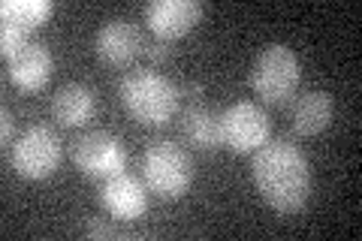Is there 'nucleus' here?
Returning a JSON list of instances; mask_svg holds the SVG:
<instances>
[{"label": "nucleus", "mask_w": 362, "mask_h": 241, "mask_svg": "<svg viewBox=\"0 0 362 241\" xmlns=\"http://www.w3.org/2000/svg\"><path fill=\"white\" fill-rule=\"evenodd\" d=\"M54 70V57L52 49L40 40H30L18 54L9 57V78L21 90H37L52 78Z\"/></svg>", "instance_id": "11"}, {"label": "nucleus", "mask_w": 362, "mask_h": 241, "mask_svg": "<svg viewBox=\"0 0 362 241\" xmlns=\"http://www.w3.org/2000/svg\"><path fill=\"white\" fill-rule=\"evenodd\" d=\"M100 202L109 217L115 221H136L148 208V193H145L142 181L130 175V172H118L103 181V190H100Z\"/></svg>", "instance_id": "9"}, {"label": "nucleus", "mask_w": 362, "mask_h": 241, "mask_svg": "<svg viewBox=\"0 0 362 241\" xmlns=\"http://www.w3.org/2000/svg\"><path fill=\"white\" fill-rule=\"evenodd\" d=\"M181 130L185 139L199 148V151H218L223 145V130H221V114H214L202 102H190L181 114Z\"/></svg>", "instance_id": "14"}, {"label": "nucleus", "mask_w": 362, "mask_h": 241, "mask_svg": "<svg viewBox=\"0 0 362 241\" xmlns=\"http://www.w3.org/2000/svg\"><path fill=\"white\" fill-rule=\"evenodd\" d=\"M70 154L78 172L97 181H106L127 169V151H124L121 139L106 130H88L82 136H76L70 145Z\"/></svg>", "instance_id": "5"}, {"label": "nucleus", "mask_w": 362, "mask_h": 241, "mask_svg": "<svg viewBox=\"0 0 362 241\" xmlns=\"http://www.w3.org/2000/svg\"><path fill=\"white\" fill-rule=\"evenodd\" d=\"M94 112H97V97L82 82H66L52 97V114L61 127H82V124L94 118Z\"/></svg>", "instance_id": "12"}, {"label": "nucleus", "mask_w": 362, "mask_h": 241, "mask_svg": "<svg viewBox=\"0 0 362 241\" xmlns=\"http://www.w3.org/2000/svg\"><path fill=\"white\" fill-rule=\"evenodd\" d=\"M61 163V139L45 124H33L13 145V166L21 178L42 181Z\"/></svg>", "instance_id": "6"}, {"label": "nucleus", "mask_w": 362, "mask_h": 241, "mask_svg": "<svg viewBox=\"0 0 362 241\" xmlns=\"http://www.w3.org/2000/svg\"><path fill=\"white\" fill-rule=\"evenodd\" d=\"M28 42H30V28L18 25V21H4V28H0V49H4L6 57L18 54Z\"/></svg>", "instance_id": "16"}, {"label": "nucleus", "mask_w": 362, "mask_h": 241, "mask_svg": "<svg viewBox=\"0 0 362 241\" xmlns=\"http://www.w3.org/2000/svg\"><path fill=\"white\" fill-rule=\"evenodd\" d=\"M251 175L269 208L296 214L311 199V166L299 145L290 139H266L254 151Z\"/></svg>", "instance_id": "1"}, {"label": "nucleus", "mask_w": 362, "mask_h": 241, "mask_svg": "<svg viewBox=\"0 0 362 241\" xmlns=\"http://www.w3.org/2000/svg\"><path fill=\"white\" fill-rule=\"evenodd\" d=\"M302 82V61L299 54L284 42H269L259 49L251 66V88L269 106H284L296 97Z\"/></svg>", "instance_id": "3"}, {"label": "nucleus", "mask_w": 362, "mask_h": 241, "mask_svg": "<svg viewBox=\"0 0 362 241\" xmlns=\"http://www.w3.org/2000/svg\"><path fill=\"white\" fill-rule=\"evenodd\" d=\"M206 13L199 0H151L145 6V21L160 40H178Z\"/></svg>", "instance_id": "8"}, {"label": "nucleus", "mask_w": 362, "mask_h": 241, "mask_svg": "<svg viewBox=\"0 0 362 241\" xmlns=\"http://www.w3.org/2000/svg\"><path fill=\"white\" fill-rule=\"evenodd\" d=\"M52 9H54L52 0H4L0 16H4V21H18L25 28H37L52 16Z\"/></svg>", "instance_id": "15"}, {"label": "nucleus", "mask_w": 362, "mask_h": 241, "mask_svg": "<svg viewBox=\"0 0 362 241\" xmlns=\"http://www.w3.org/2000/svg\"><path fill=\"white\" fill-rule=\"evenodd\" d=\"M142 175L151 193L160 199H178L185 196L194 184V160L178 142H151L142 154Z\"/></svg>", "instance_id": "4"}, {"label": "nucleus", "mask_w": 362, "mask_h": 241, "mask_svg": "<svg viewBox=\"0 0 362 241\" xmlns=\"http://www.w3.org/2000/svg\"><path fill=\"white\" fill-rule=\"evenodd\" d=\"M118 94L124 109L145 127H163L175 118L181 90L157 70H133L121 78Z\"/></svg>", "instance_id": "2"}, {"label": "nucleus", "mask_w": 362, "mask_h": 241, "mask_svg": "<svg viewBox=\"0 0 362 241\" xmlns=\"http://www.w3.org/2000/svg\"><path fill=\"white\" fill-rule=\"evenodd\" d=\"M332 112H335L332 94H326V90H305V94L293 100V106H290L293 130L302 133V136L323 133L332 124Z\"/></svg>", "instance_id": "13"}, {"label": "nucleus", "mask_w": 362, "mask_h": 241, "mask_svg": "<svg viewBox=\"0 0 362 241\" xmlns=\"http://www.w3.org/2000/svg\"><path fill=\"white\" fill-rule=\"evenodd\" d=\"M13 130H16V121H13V112L4 109L0 112V136H4V142L13 139Z\"/></svg>", "instance_id": "18"}, {"label": "nucleus", "mask_w": 362, "mask_h": 241, "mask_svg": "<svg viewBox=\"0 0 362 241\" xmlns=\"http://www.w3.org/2000/svg\"><path fill=\"white\" fill-rule=\"evenodd\" d=\"M145 54H148L151 61H157V64H160V61H166V57H169V45H166L163 40H160V42H151L148 49H145Z\"/></svg>", "instance_id": "19"}, {"label": "nucleus", "mask_w": 362, "mask_h": 241, "mask_svg": "<svg viewBox=\"0 0 362 241\" xmlns=\"http://www.w3.org/2000/svg\"><path fill=\"white\" fill-rule=\"evenodd\" d=\"M85 235L88 238H112V235H115V226L106 223V221H100V217H90L88 226H85Z\"/></svg>", "instance_id": "17"}, {"label": "nucleus", "mask_w": 362, "mask_h": 241, "mask_svg": "<svg viewBox=\"0 0 362 241\" xmlns=\"http://www.w3.org/2000/svg\"><path fill=\"white\" fill-rule=\"evenodd\" d=\"M221 130L223 145H230L239 154H254L266 139H272V118L257 102L239 100L226 112H221Z\"/></svg>", "instance_id": "7"}, {"label": "nucleus", "mask_w": 362, "mask_h": 241, "mask_svg": "<svg viewBox=\"0 0 362 241\" xmlns=\"http://www.w3.org/2000/svg\"><path fill=\"white\" fill-rule=\"evenodd\" d=\"M94 49H97V57L103 64L124 66V64H130L133 57L145 49L142 30L136 28L130 18H109L106 25L97 30Z\"/></svg>", "instance_id": "10"}]
</instances>
